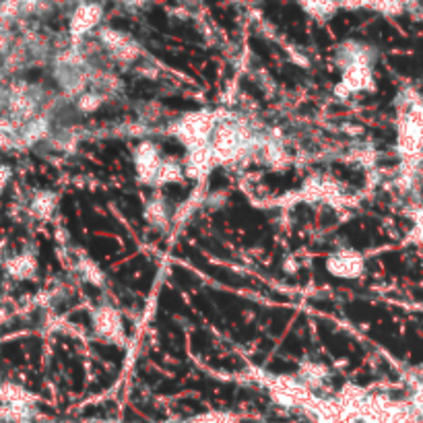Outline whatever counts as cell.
Wrapping results in <instances>:
<instances>
[]
</instances>
